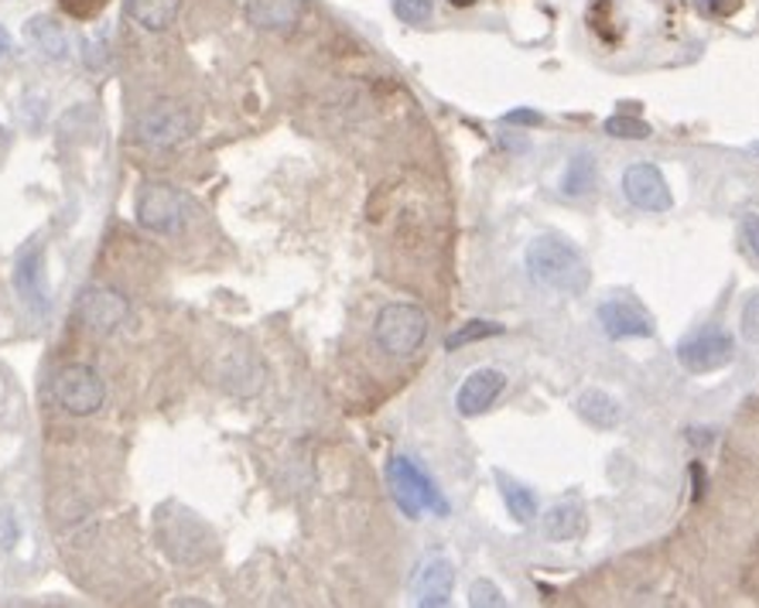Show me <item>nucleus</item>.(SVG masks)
<instances>
[{"label":"nucleus","instance_id":"2","mask_svg":"<svg viewBox=\"0 0 759 608\" xmlns=\"http://www.w3.org/2000/svg\"><path fill=\"white\" fill-rule=\"evenodd\" d=\"M432 322L428 315L414 308V304H387L380 308L373 322V338L387 356H414L421 349V342L428 338Z\"/></svg>","mask_w":759,"mask_h":608},{"label":"nucleus","instance_id":"22","mask_svg":"<svg viewBox=\"0 0 759 608\" xmlns=\"http://www.w3.org/2000/svg\"><path fill=\"white\" fill-rule=\"evenodd\" d=\"M606 130L613 138H629V141H644L650 138V126L640 123V120H632V116H609L606 120Z\"/></svg>","mask_w":759,"mask_h":608},{"label":"nucleus","instance_id":"30","mask_svg":"<svg viewBox=\"0 0 759 608\" xmlns=\"http://www.w3.org/2000/svg\"><path fill=\"white\" fill-rule=\"evenodd\" d=\"M448 4H452V8H473L476 0H448Z\"/></svg>","mask_w":759,"mask_h":608},{"label":"nucleus","instance_id":"28","mask_svg":"<svg viewBox=\"0 0 759 608\" xmlns=\"http://www.w3.org/2000/svg\"><path fill=\"white\" fill-rule=\"evenodd\" d=\"M503 120H506V123H524V126H534V123H540V113H534V110H514V113H506Z\"/></svg>","mask_w":759,"mask_h":608},{"label":"nucleus","instance_id":"1","mask_svg":"<svg viewBox=\"0 0 759 608\" xmlns=\"http://www.w3.org/2000/svg\"><path fill=\"white\" fill-rule=\"evenodd\" d=\"M527 271L530 277L555 291V294H581L588 287V277H593V271H588V260L585 253L568 243L565 236H555V233H544V236H534L530 246H527Z\"/></svg>","mask_w":759,"mask_h":608},{"label":"nucleus","instance_id":"21","mask_svg":"<svg viewBox=\"0 0 759 608\" xmlns=\"http://www.w3.org/2000/svg\"><path fill=\"white\" fill-rule=\"evenodd\" d=\"M394 14L411 24V28H421L428 24L432 14H435V0H394Z\"/></svg>","mask_w":759,"mask_h":608},{"label":"nucleus","instance_id":"5","mask_svg":"<svg viewBox=\"0 0 759 608\" xmlns=\"http://www.w3.org/2000/svg\"><path fill=\"white\" fill-rule=\"evenodd\" d=\"M55 401L62 411L75 414V417H90L103 407L107 401V383L103 376L87 366V363H72V366H62L59 376H55Z\"/></svg>","mask_w":759,"mask_h":608},{"label":"nucleus","instance_id":"19","mask_svg":"<svg viewBox=\"0 0 759 608\" xmlns=\"http://www.w3.org/2000/svg\"><path fill=\"white\" fill-rule=\"evenodd\" d=\"M496 483H499V496L506 503V509H510V516L517 519L520 527L534 524V516H537V499L527 486H520L517 479H510V475H503L496 472Z\"/></svg>","mask_w":759,"mask_h":608},{"label":"nucleus","instance_id":"25","mask_svg":"<svg viewBox=\"0 0 759 608\" xmlns=\"http://www.w3.org/2000/svg\"><path fill=\"white\" fill-rule=\"evenodd\" d=\"M739 332H742V338H746L749 345H759V294H752V297L746 301Z\"/></svg>","mask_w":759,"mask_h":608},{"label":"nucleus","instance_id":"13","mask_svg":"<svg viewBox=\"0 0 759 608\" xmlns=\"http://www.w3.org/2000/svg\"><path fill=\"white\" fill-rule=\"evenodd\" d=\"M79 315L93 332H113L117 325L126 322V315H131V304H126L123 294H117L110 287H90L79 301Z\"/></svg>","mask_w":759,"mask_h":608},{"label":"nucleus","instance_id":"12","mask_svg":"<svg viewBox=\"0 0 759 608\" xmlns=\"http://www.w3.org/2000/svg\"><path fill=\"white\" fill-rule=\"evenodd\" d=\"M452 588H455V568L448 557H428L421 560V568L414 575V601L425 608H442L452 601Z\"/></svg>","mask_w":759,"mask_h":608},{"label":"nucleus","instance_id":"20","mask_svg":"<svg viewBox=\"0 0 759 608\" xmlns=\"http://www.w3.org/2000/svg\"><path fill=\"white\" fill-rule=\"evenodd\" d=\"M499 332H503V325H496V322H466V325L455 328L445 338V349L455 353V349H462V345H473V342H483V338H496Z\"/></svg>","mask_w":759,"mask_h":608},{"label":"nucleus","instance_id":"23","mask_svg":"<svg viewBox=\"0 0 759 608\" xmlns=\"http://www.w3.org/2000/svg\"><path fill=\"white\" fill-rule=\"evenodd\" d=\"M739 240H742V250L749 253V260H756V264H759V215H756V212L742 215V223H739Z\"/></svg>","mask_w":759,"mask_h":608},{"label":"nucleus","instance_id":"15","mask_svg":"<svg viewBox=\"0 0 759 608\" xmlns=\"http://www.w3.org/2000/svg\"><path fill=\"white\" fill-rule=\"evenodd\" d=\"M575 411H578V417L585 424H593L599 430H613V427L623 424V404L613 394H606V389H599V386L581 389L578 401H575Z\"/></svg>","mask_w":759,"mask_h":608},{"label":"nucleus","instance_id":"3","mask_svg":"<svg viewBox=\"0 0 759 608\" xmlns=\"http://www.w3.org/2000/svg\"><path fill=\"white\" fill-rule=\"evenodd\" d=\"M138 223L158 236H179L189 223V202L185 195L168 182H144L134 199Z\"/></svg>","mask_w":759,"mask_h":608},{"label":"nucleus","instance_id":"10","mask_svg":"<svg viewBox=\"0 0 759 608\" xmlns=\"http://www.w3.org/2000/svg\"><path fill=\"white\" fill-rule=\"evenodd\" d=\"M599 325L609 338H650L657 332L654 315L629 297H609L599 304Z\"/></svg>","mask_w":759,"mask_h":608},{"label":"nucleus","instance_id":"17","mask_svg":"<svg viewBox=\"0 0 759 608\" xmlns=\"http://www.w3.org/2000/svg\"><path fill=\"white\" fill-rule=\"evenodd\" d=\"M585 530V509L581 503H558L544 513V534L551 540H575Z\"/></svg>","mask_w":759,"mask_h":608},{"label":"nucleus","instance_id":"29","mask_svg":"<svg viewBox=\"0 0 759 608\" xmlns=\"http://www.w3.org/2000/svg\"><path fill=\"white\" fill-rule=\"evenodd\" d=\"M8 148H11V134H8V130H4V126H0V161H4Z\"/></svg>","mask_w":759,"mask_h":608},{"label":"nucleus","instance_id":"26","mask_svg":"<svg viewBox=\"0 0 759 608\" xmlns=\"http://www.w3.org/2000/svg\"><path fill=\"white\" fill-rule=\"evenodd\" d=\"M469 601L473 605H503V591L493 581H476L469 591Z\"/></svg>","mask_w":759,"mask_h":608},{"label":"nucleus","instance_id":"24","mask_svg":"<svg viewBox=\"0 0 759 608\" xmlns=\"http://www.w3.org/2000/svg\"><path fill=\"white\" fill-rule=\"evenodd\" d=\"M59 8L75 21H93L107 8V0H59Z\"/></svg>","mask_w":759,"mask_h":608},{"label":"nucleus","instance_id":"6","mask_svg":"<svg viewBox=\"0 0 759 608\" xmlns=\"http://www.w3.org/2000/svg\"><path fill=\"white\" fill-rule=\"evenodd\" d=\"M14 291L28 315L49 318L52 294H49V271H45V243L41 240H31L21 250L18 264H14Z\"/></svg>","mask_w":759,"mask_h":608},{"label":"nucleus","instance_id":"16","mask_svg":"<svg viewBox=\"0 0 759 608\" xmlns=\"http://www.w3.org/2000/svg\"><path fill=\"white\" fill-rule=\"evenodd\" d=\"M182 0H126V18L144 31H168L179 21Z\"/></svg>","mask_w":759,"mask_h":608},{"label":"nucleus","instance_id":"27","mask_svg":"<svg viewBox=\"0 0 759 608\" xmlns=\"http://www.w3.org/2000/svg\"><path fill=\"white\" fill-rule=\"evenodd\" d=\"M701 4H705V11L726 18V14H736V11H739L742 0H701Z\"/></svg>","mask_w":759,"mask_h":608},{"label":"nucleus","instance_id":"11","mask_svg":"<svg viewBox=\"0 0 759 608\" xmlns=\"http://www.w3.org/2000/svg\"><path fill=\"white\" fill-rule=\"evenodd\" d=\"M503 389H506V373L489 369V366L476 369V373H469L466 379H462L458 394H455V407H458L462 417H479L499 401Z\"/></svg>","mask_w":759,"mask_h":608},{"label":"nucleus","instance_id":"14","mask_svg":"<svg viewBox=\"0 0 759 608\" xmlns=\"http://www.w3.org/2000/svg\"><path fill=\"white\" fill-rule=\"evenodd\" d=\"M305 0H246V21L261 31H287L302 21Z\"/></svg>","mask_w":759,"mask_h":608},{"label":"nucleus","instance_id":"8","mask_svg":"<svg viewBox=\"0 0 759 608\" xmlns=\"http://www.w3.org/2000/svg\"><path fill=\"white\" fill-rule=\"evenodd\" d=\"M189 134H192V113L175 103L151 107L138 123V138L151 148H175Z\"/></svg>","mask_w":759,"mask_h":608},{"label":"nucleus","instance_id":"7","mask_svg":"<svg viewBox=\"0 0 759 608\" xmlns=\"http://www.w3.org/2000/svg\"><path fill=\"white\" fill-rule=\"evenodd\" d=\"M736 359V342L726 328L719 325H705L701 332L688 335L681 345H678V363L701 376V373H719L726 369L729 363Z\"/></svg>","mask_w":759,"mask_h":608},{"label":"nucleus","instance_id":"4","mask_svg":"<svg viewBox=\"0 0 759 608\" xmlns=\"http://www.w3.org/2000/svg\"><path fill=\"white\" fill-rule=\"evenodd\" d=\"M387 483H391V496H394V503L404 509V516H411V519H417L421 513H448V506H445V499H442V493H438V486L428 479L425 472H421L411 458H404V455H397L391 465H387Z\"/></svg>","mask_w":759,"mask_h":608},{"label":"nucleus","instance_id":"18","mask_svg":"<svg viewBox=\"0 0 759 608\" xmlns=\"http://www.w3.org/2000/svg\"><path fill=\"white\" fill-rule=\"evenodd\" d=\"M599 185V171H596V158L593 154H575L565 164V175H561V192L568 199H585L593 195Z\"/></svg>","mask_w":759,"mask_h":608},{"label":"nucleus","instance_id":"9","mask_svg":"<svg viewBox=\"0 0 759 608\" xmlns=\"http://www.w3.org/2000/svg\"><path fill=\"white\" fill-rule=\"evenodd\" d=\"M623 195H626V202L632 209H640V212H667L674 205L667 179L660 175L657 164H632V168H626Z\"/></svg>","mask_w":759,"mask_h":608}]
</instances>
